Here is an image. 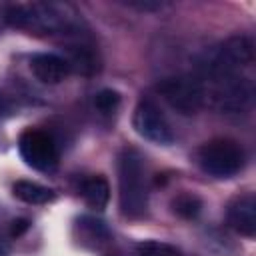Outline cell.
Returning a JSON list of instances; mask_svg holds the SVG:
<instances>
[{
	"instance_id": "11",
	"label": "cell",
	"mask_w": 256,
	"mask_h": 256,
	"mask_svg": "<svg viewBox=\"0 0 256 256\" xmlns=\"http://www.w3.org/2000/svg\"><path fill=\"white\" fill-rule=\"evenodd\" d=\"M74 236L80 246L90 250H100L112 238L108 226L94 216H80L74 224Z\"/></svg>"
},
{
	"instance_id": "18",
	"label": "cell",
	"mask_w": 256,
	"mask_h": 256,
	"mask_svg": "<svg viewBox=\"0 0 256 256\" xmlns=\"http://www.w3.org/2000/svg\"><path fill=\"white\" fill-rule=\"evenodd\" d=\"M124 4L130 6V8H136V10H160L164 6L158 0H128Z\"/></svg>"
},
{
	"instance_id": "15",
	"label": "cell",
	"mask_w": 256,
	"mask_h": 256,
	"mask_svg": "<svg viewBox=\"0 0 256 256\" xmlns=\"http://www.w3.org/2000/svg\"><path fill=\"white\" fill-rule=\"evenodd\" d=\"M94 110L102 116H112L116 114V110L120 108V94L112 88H102L100 92L94 94Z\"/></svg>"
},
{
	"instance_id": "6",
	"label": "cell",
	"mask_w": 256,
	"mask_h": 256,
	"mask_svg": "<svg viewBox=\"0 0 256 256\" xmlns=\"http://www.w3.org/2000/svg\"><path fill=\"white\" fill-rule=\"evenodd\" d=\"M160 96L180 114H196L206 106L204 86L198 76H174L158 84Z\"/></svg>"
},
{
	"instance_id": "21",
	"label": "cell",
	"mask_w": 256,
	"mask_h": 256,
	"mask_svg": "<svg viewBox=\"0 0 256 256\" xmlns=\"http://www.w3.org/2000/svg\"><path fill=\"white\" fill-rule=\"evenodd\" d=\"M0 256H4V252H2V248H0Z\"/></svg>"
},
{
	"instance_id": "1",
	"label": "cell",
	"mask_w": 256,
	"mask_h": 256,
	"mask_svg": "<svg viewBox=\"0 0 256 256\" xmlns=\"http://www.w3.org/2000/svg\"><path fill=\"white\" fill-rule=\"evenodd\" d=\"M78 12L62 2H16L8 4V26L34 36L80 32Z\"/></svg>"
},
{
	"instance_id": "8",
	"label": "cell",
	"mask_w": 256,
	"mask_h": 256,
	"mask_svg": "<svg viewBox=\"0 0 256 256\" xmlns=\"http://www.w3.org/2000/svg\"><path fill=\"white\" fill-rule=\"evenodd\" d=\"M228 224L232 230H236L238 234L252 238L256 234V198L252 192L238 196L230 202L228 212H226Z\"/></svg>"
},
{
	"instance_id": "5",
	"label": "cell",
	"mask_w": 256,
	"mask_h": 256,
	"mask_svg": "<svg viewBox=\"0 0 256 256\" xmlns=\"http://www.w3.org/2000/svg\"><path fill=\"white\" fill-rule=\"evenodd\" d=\"M18 152L30 168L40 172H52L60 160V148L56 138L40 128H28L20 134Z\"/></svg>"
},
{
	"instance_id": "2",
	"label": "cell",
	"mask_w": 256,
	"mask_h": 256,
	"mask_svg": "<svg viewBox=\"0 0 256 256\" xmlns=\"http://www.w3.org/2000/svg\"><path fill=\"white\" fill-rule=\"evenodd\" d=\"M118 204L126 218H142L148 210V166L136 148H122L118 156Z\"/></svg>"
},
{
	"instance_id": "17",
	"label": "cell",
	"mask_w": 256,
	"mask_h": 256,
	"mask_svg": "<svg viewBox=\"0 0 256 256\" xmlns=\"http://www.w3.org/2000/svg\"><path fill=\"white\" fill-rule=\"evenodd\" d=\"M14 110H16L14 100H12L10 96H6L4 92H0V122H2V120H6L8 116H12V114H14Z\"/></svg>"
},
{
	"instance_id": "9",
	"label": "cell",
	"mask_w": 256,
	"mask_h": 256,
	"mask_svg": "<svg viewBox=\"0 0 256 256\" xmlns=\"http://www.w3.org/2000/svg\"><path fill=\"white\" fill-rule=\"evenodd\" d=\"M30 70L42 84H60L68 76V64L60 54L38 52L30 58Z\"/></svg>"
},
{
	"instance_id": "3",
	"label": "cell",
	"mask_w": 256,
	"mask_h": 256,
	"mask_svg": "<svg viewBox=\"0 0 256 256\" xmlns=\"http://www.w3.org/2000/svg\"><path fill=\"white\" fill-rule=\"evenodd\" d=\"M254 62V44L248 36H232L216 46L202 62L198 78L202 82H216L244 76Z\"/></svg>"
},
{
	"instance_id": "13",
	"label": "cell",
	"mask_w": 256,
	"mask_h": 256,
	"mask_svg": "<svg viewBox=\"0 0 256 256\" xmlns=\"http://www.w3.org/2000/svg\"><path fill=\"white\" fill-rule=\"evenodd\" d=\"M80 196L84 202L96 210H102L110 200V184L102 176H90L80 184Z\"/></svg>"
},
{
	"instance_id": "4",
	"label": "cell",
	"mask_w": 256,
	"mask_h": 256,
	"mask_svg": "<svg viewBox=\"0 0 256 256\" xmlns=\"http://www.w3.org/2000/svg\"><path fill=\"white\" fill-rule=\"evenodd\" d=\"M196 162L206 174L214 178H232L244 168L246 154L236 140L212 138L198 148Z\"/></svg>"
},
{
	"instance_id": "12",
	"label": "cell",
	"mask_w": 256,
	"mask_h": 256,
	"mask_svg": "<svg viewBox=\"0 0 256 256\" xmlns=\"http://www.w3.org/2000/svg\"><path fill=\"white\" fill-rule=\"evenodd\" d=\"M12 194L20 202L32 204V206H42V204H48L56 198L52 188L42 186V184L32 182V180H16L12 184Z\"/></svg>"
},
{
	"instance_id": "7",
	"label": "cell",
	"mask_w": 256,
	"mask_h": 256,
	"mask_svg": "<svg viewBox=\"0 0 256 256\" xmlns=\"http://www.w3.org/2000/svg\"><path fill=\"white\" fill-rule=\"evenodd\" d=\"M132 124H134V130L144 140L160 144V146H168L176 138L170 120L166 118L162 108L152 98H140L138 100V104L134 108Z\"/></svg>"
},
{
	"instance_id": "16",
	"label": "cell",
	"mask_w": 256,
	"mask_h": 256,
	"mask_svg": "<svg viewBox=\"0 0 256 256\" xmlns=\"http://www.w3.org/2000/svg\"><path fill=\"white\" fill-rule=\"evenodd\" d=\"M138 256H184L176 246L162 240H144L136 246Z\"/></svg>"
},
{
	"instance_id": "19",
	"label": "cell",
	"mask_w": 256,
	"mask_h": 256,
	"mask_svg": "<svg viewBox=\"0 0 256 256\" xmlns=\"http://www.w3.org/2000/svg\"><path fill=\"white\" fill-rule=\"evenodd\" d=\"M30 228V222L26 220V218H22V220H14L12 222V226H10V236L14 238V236H20L22 232H26Z\"/></svg>"
},
{
	"instance_id": "20",
	"label": "cell",
	"mask_w": 256,
	"mask_h": 256,
	"mask_svg": "<svg viewBox=\"0 0 256 256\" xmlns=\"http://www.w3.org/2000/svg\"><path fill=\"white\" fill-rule=\"evenodd\" d=\"M4 28H8V4L0 2V34L4 32Z\"/></svg>"
},
{
	"instance_id": "14",
	"label": "cell",
	"mask_w": 256,
	"mask_h": 256,
	"mask_svg": "<svg viewBox=\"0 0 256 256\" xmlns=\"http://www.w3.org/2000/svg\"><path fill=\"white\" fill-rule=\"evenodd\" d=\"M172 210L184 220H192L202 210V200L192 192H182L172 200Z\"/></svg>"
},
{
	"instance_id": "10",
	"label": "cell",
	"mask_w": 256,
	"mask_h": 256,
	"mask_svg": "<svg viewBox=\"0 0 256 256\" xmlns=\"http://www.w3.org/2000/svg\"><path fill=\"white\" fill-rule=\"evenodd\" d=\"M62 58L66 60L70 72H76L82 76H92L100 70V58H98L96 48L84 40L66 44V56Z\"/></svg>"
}]
</instances>
